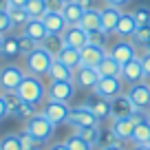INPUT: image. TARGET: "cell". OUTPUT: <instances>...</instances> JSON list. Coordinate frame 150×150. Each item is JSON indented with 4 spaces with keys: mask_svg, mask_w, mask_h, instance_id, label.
I'll return each mask as SVG.
<instances>
[{
    "mask_svg": "<svg viewBox=\"0 0 150 150\" xmlns=\"http://www.w3.org/2000/svg\"><path fill=\"white\" fill-rule=\"evenodd\" d=\"M16 93L20 95V99L35 106H42L47 102V84L42 82V77H35V75H24Z\"/></svg>",
    "mask_w": 150,
    "mask_h": 150,
    "instance_id": "6da1fadb",
    "label": "cell"
},
{
    "mask_svg": "<svg viewBox=\"0 0 150 150\" xmlns=\"http://www.w3.org/2000/svg\"><path fill=\"white\" fill-rule=\"evenodd\" d=\"M55 128H57V126H55L53 122H49L47 115H44L42 110H38L31 119H27V122H24V130H27L33 139H38L40 144H44V146L53 139Z\"/></svg>",
    "mask_w": 150,
    "mask_h": 150,
    "instance_id": "7a4b0ae2",
    "label": "cell"
},
{
    "mask_svg": "<svg viewBox=\"0 0 150 150\" xmlns=\"http://www.w3.org/2000/svg\"><path fill=\"white\" fill-rule=\"evenodd\" d=\"M53 60H55V57H53L44 47H38L35 51H31L29 55H24V71H27V75L47 77Z\"/></svg>",
    "mask_w": 150,
    "mask_h": 150,
    "instance_id": "3957f363",
    "label": "cell"
},
{
    "mask_svg": "<svg viewBox=\"0 0 150 150\" xmlns=\"http://www.w3.org/2000/svg\"><path fill=\"white\" fill-rule=\"evenodd\" d=\"M24 66L16 64V62H5L0 64V93H16L20 86V82L24 80Z\"/></svg>",
    "mask_w": 150,
    "mask_h": 150,
    "instance_id": "277c9868",
    "label": "cell"
},
{
    "mask_svg": "<svg viewBox=\"0 0 150 150\" xmlns=\"http://www.w3.org/2000/svg\"><path fill=\"white\" fill-rule=\"evenodd\" d=\"M84 106L97 117V122L110 119V99L104 97V95L95 93V91H88V95H86V99H84Z\"/></svg>",
    "mask_w": 150,
    "mask_h": 150,
    "instance_id": "5b68a950",
    "label": "cell"
},
{
    "mask_svg": "<svg viewBox=\"0 0 150 150\" xmlns=\"http://www.w3.org/2000/svg\"><path fill=\"white\" fill-rule=\"evenodd\" d=\"M40 110L47 115L49 122H53L55 126H62V124L69 122V115H71V104H64V102H55V99H47L42 104Z\"/></svg>",
    "mask_w": 150,
    "mask_h": 150,
    "instance_id": "8992f818",
    "label": "cell"
},
{
    "mask_svg": "<svg viewBox=\"0 0 150 150\" xmlns=\"http://www.w3.org/2000/svg\"><path fill=\"white\" fill-rule=\"evenodd\" d=\"M77 93V86L75 82H49L47 86V99H55V102H64V104H71Z\"/></svg>",
    "mask_w": 150,
    "mask_h": 150,
    "instance_id": "52a82bcc",
    "label": "cell"
},
{
    "mask_svg": "<svg viewBox=\"0 0 150 150\" xmlns=\"http://www.w3.org/2000/svg\"><path fill=\"white\" fill-rule=\"evenodd\" d=\"M108 55L117 62V64L124 66V64H128L130 60L139 57V53H137V44L132 42V40H117V42L108 49Z\"/></svg>",
    "mask_w": 150,
    "mask_h": 150,
    "instance_id": "ba28073f",
    "label": "cell"
},
{
    "mask_svg": "<svg viewBox=\"0 0 150 150\" xmlns=\"http://www.w3.org/2000/svg\"><path fill=\"white\" fill-rule=\"evenodd\" d=\"M66 126H71L73 130H80V128H88V126H99V122H97V117H95L93 112L82 104V106L71 108V115H69Z\"/></svg>",
    "mask_w": 150,
    "mask_h": 150,
    "instance_id": "9c48e42d",
    "label": "cell"
},
{
    "mask_svg": "<svg viewBox=\"0 0 150 150\" xmlns=\"http://www.w3.org/2000/svg\"><path fill=\"white\" fill-rule=\"evenodd\" d=\"M126 95L130 97L137 110H150V82H139V84L128 86Z\"/></svg>",
    "mask_w": 150,
    "mask_h": 150,
    "instance_id": "30bf717a",
    "label": "cell"
},
{
    "mask_svg": "<svg viewBox=\"0 0 150 150\" xmlns=\"http://www.w3.org/2000/svg\"><path fill=\"white\" fill-rule=\"evenodd\" d=\"M99 80H102V75L97 73V69H91V66H77L73 73L75 86L82 91H95Z\"/></svg>",
    "mask_w": 150,
    "mask_h": 150,
    "instance_id": "8fae6325",
    "label": "cell"
},
{
    "mask_svg": "<svg viewBox=\"0 0 150 150\" xmlns=\"http://www.w3.org/2000/svg\"><path fill=\"white\" fill-rule=\"evenodd\" d=\"M122 82L126 86H132V84H139V82H146V75H144V64H141V57H135L130 60L128 64L122 66Z\"/></svg>",
    "mask_w": 150,
    "mask_h": 150,
    "instance_id": "7c38bea8",
    "label": "cell"
},
{
    "mask_svg": "<svg viewBox=\"0 0 150 150\" xmlns=\"http://www.w3.org/2000/svg\"><path fill=\"white\" fill-rule=\"evenodd\" d=\"M124 86H126V84L122 82V77H102V80L97 82V86H95V93L112 99V97H117V95L126 93Z\"/></svg>",
    "mask_w": 150,
    "mask_h": 150,
    "instance_id": "4fadbf2b",
    "label": "cell"
},
{
    "mask_svg": "<svg viewBox=\"0 0 150 150\" xmlns=\"http://www.w3.org/2000/svg\"><path fill=\"white\" fill-rule=\"evenodd\" d=\"M137 108L132 106L130 97L126 93L117 95V97L110 99V119H122V117H130Z\"/></svg>",
    "mask_w": 150,
    "mask_h": 150,
    "instance_id": "5bb4252c",
    "label": "cell"
},
{
    "mask_svg": "<svg viewBox=\"0 0 150 150\" xmlns=\"http://www.w3.org/2000/svg\"><path fill=\"white\" fill-rule=\"evenodd\" d=\"M62 38H64L66 47H73V49H84L86 44H88V31H84V29L80 27V24H73V27H66V31L62 33Z\"/></svg>",
    "mask_w": 150,
    "mask_h": 150,
    "instance_id": "9a60e30c",
    "label": "cell"
},
{
    "mask_svg": "<svg viewBox=\"0 0 150 150\" xmlns=\"http://www.w3.org/2000/svg\"><path fill=\"white\" fill-rule=\"evenodd\" d=\"M124 11L117 9V7H108L104 5L99 9V18H102V31H106L108 35H115V29H117V22L122 18Z\"/></svg>",
    "mask_w": 150,
    "mask_h": 150,
    "instance_id": "2e32d148",
    "label": "cell"
},
{
    "mask_svg": "<svg viewBox=\"0 0 150 150\" xmlns=\"http://www.w3.org/2000/svg\"><path fill=\"white\" fill-rule=\"evenodd\" d=\"M106 55H108V49H104V47H95V44H86V47L80 51L82 66H91V69H97L99 62H102Z\"/></svg>",
    "mask_w": 150,
    "mask_h": 150,
    "instance_id": "e0dca14e",
    "label": "cell"
},
{
    "mask_svg": "<svg viewBox=\"0 0 150 150\" xmlns=\"http://www.w3.org/2000/svg\"><path fill=\"white\" fill-rule=\"evenodd\" d=\"M137 29H139V24H137L132 11H130V13L124 11L122 18H119V22H117V29H115V35H117L119 40H132V35H135Z\"/></svg>",
    "mask_w": 150,
    "mask_h": 150,
    "instance_id": "ac0fdd59",
    "label": "cell"
},
{
    "mask_svg": "<svg viewBox=\"0 0 150 150\" xmlns=\"http://www.w3.org/2000/svg\"><path fill=\"white\" fill-rule=\"evenodd\" d=\"M110 128H112V132L117 135V139L122 141L124 146H126L128 141H132V130H135V124H132L130 117L110 119Z\"/></svg>",
    "mask_w": 150,
    "mask_h": 150,
    "instance_id": "d6986e66",
    "label": "cell"
},
{
    "mask_svg": "<svg viewBox=\"0 0 150 150\" xmlns=\"http://www.w3.org/2000/svg\"><path fill=\"white\" fill-rule=\"evenodd\" d=\"M20 55H22V53H20V40H18V35H13V33L5 35V42H2V49H0V60L16 62Z\"/></svg>",
    "mask_w": 150,
    "mask_h": 150,
    "instance_id": "ffe728a7",
    "label": "cell"
},
{
    "mask_svg": "<svg viewBox=\"0 0 150 150\" xmlns=\"http://www.w3.org/2000/svg\"><path fill=\"white\" fill-rule=\"evenodd\" d=\"M22 35H27V38H31V40H35L38 44H42V40L49 35V31H47V27H44V22L42 20H29L27 24L22 27Z\"/></svg>",
    "mask_w": 150,
    "mask_h": 150,
    "instance_id": "44dd1931",
    "label": "cell"
},
{
    "mask_svg": "<svg viewBox=\"0 0 150 150\" xmlns=\"http://www.w3.org/2000/svg\"><path fill=\"white\" fill-rule=\"evenodd\" d=\"M73 73H75L73 69H69L66 64H62V62L55 57L53 64H51V69H49L47 77H49V82H69V80L73 82Z\"/></svg>",
    "mask_w": 150,
    "mask_h": 150,
    "instance_id": "7402d4cb",
    "label": "cell"
},
{
    "mask_svg": "<svg viewBox=\"0 0 150 150\" xmlns=\"http://www.w3.org/2000/svg\"><path fill=\"white\" fill-rule=\"evenodd\" d=\"M42 22H44V27H47L49 33H60V35L66 31V27H69L66 20H64V16L57 13V11H49V13L42 18Z\"/></svg>",
    "mask_w": 150,
    "mask_h": 150,
    "instance_id": "603a6c76",
    "label": "cell"
},
{
    "mask_svg": "<svg viewBox=\"0 0 150 150\" xmlns=\"http://www.w3.org/2000/svg\"><path fill=\"white\" fill-rule=\"evenodd\" d=\"M57 60L62 62V64H66L69 69H77V66H82V57H80V49H73V47H64L60 51V55H57Z\"/></svg>",
    "mask_w": 150,
    "mask_h": 150,
    "instance_id": "cb8c5ba5",
    "label": "cell"
},
{
    "mask_svg": "<svg viewBox=\"0 0 150 150\" xmlns=\"http://www.w3.org/2000/svg\"><path fill=\"white\" fill-rule=\"evenodd\" d=\"M40 47H44L53 57H57V55H60V51L66 47V42H64V38H62L60 33H49V35L42 40V44H40Z\"/></svg>",
    "mask_w": 150,
    "mask_h": 150,
    "instance_id": "d4e9b609",
    "label": "cell"
},
{
    "mask_svg": "<svg viewBox=\"0 0 150 150\" xmlns=\"http://www.w3.org/2000/svg\"><path fill=\"white\" fill-rule=\"evenodd\" d=\"M97 73L102 75V77H119V75H122V64H117L110 55H106L102 62H99Z\"/></svg>",
    "mask_w": 150,
    "mask_h": 150,
    "instance_id": "484cf974",
    "label": "cell"
},
{
    "mask_svg": "<svg viewBox=\"0 0 150 150\" xmlns=\"http://www.w3.org/2000/svg\"><path fill=\"white\" fill-rule=\"evenodd\" d=\"M80 27L84 29V31H99L102 29V18H99V9H93V11H84V16H82L80 20Z\"/></svg>",
    "mask_w": 150,
    "mask_h": 150,
    "instance_id": "4316f807",
    "label": "cell"
},
{
    "mask_svg": "<svg viewBox=\"0 0 150 150\" xmlns=\"http://www.w3.org/2000/svg\"><path fill=\"white\" fill-rule=\"evenodd\" d=\"M62 16H64L66 24H69V27H73V24H80L82 16H84V9H82L77 2H66L64 9H62Z\"/></svg>",
    "mask_w": 150,
    "mask_h": 150,
    "instance_id": "83f0119b",
    "label": "cell"
},
{
    "mask_svg": "<svg viewBox=\"0 0 150 150\" xmlns=\"http://www.w3.org/2000/svg\"><path fill=\"white\" fill-rule=\"evenodd\" d=\"M24 11L29 13V18H33V20H42L44 16L49 13V9H47V0H29L27 5H24Z\"/></svg>",
    "mask_w": 150,
    "mask_h": 150,
    "instance_id": "f1b7e54d",
    "label": "cell"
},
{
    "mask_svg": "<svg viewBox=\"0 0 150 150\" xmlns=\"http://www.w3.org/2000/svg\"><path fill=\"white\" fill-rule=\"evenodd\" d=\"M9 18L13 24V31H22V27L29 22V13L24 11V7H9Z\"/></svg>",
    "mask_w": 150,
    "mask_h": 150,
    "instance_id": "f546056e",
    "label": "cell"
},
{
    "mask_svg": "<svg viewBox=\"0 0 150 150\" xmlns=\"http://www.w3.org/2000/svg\"><path fill=\"white\" fill-rule=\"evenodd\" d=\"M148 141H150V122L146 119V122H141V124H135V130H132V144L146 146Z\"/></svg>",
    "mask_w": 150,
    "mask_h": 150,
    "instance_id": "4dcf8cb0",
    "label": "cell"
},
{
    "mask_svg": "<svg viewBox=\"0 0 150 150\" xmlns=\"http://www.w3.org/2000/svg\"><path fill=\"white\" fill-rule=\"evenodd\" d=\"M38 110H40V106H35V104H29V102H24V99H22V102H20V106L13 110V115H11V117L27 122V119H31Z\"/></svg>",
    "mask_w": 150,
    "mask_h": 150,
    "instance_id": "1f68e13d",
    "label": "cell"
},
{
    "mask_svg": "<svg viewBox=\"0 0 150 150\" xmlns=\"http://www.w3.org/2000/svg\"><path fill=\"white\" fill-rule=\"evenodd\" d=\"M117 144H122V141L117 139V135L112 132V128H110V126L99 128V141H97V148H106V146H117ZM122 146H124V144H122Z\"/></svg>",
    "mask_w": 150,
    "mask_h": 150,
    "instance_id": "d6a6232c",
    "label": "cell"
},
{
    "mask_svg": "<svg viewBox=\"0 0 150 150\" xmlns=\"http://www.w3.org/2000/svg\"><path fill=\"white\" fill-rule=\"evenodd\" d=\"M64 144H66V148H69V150H95L93 146L86 144V141L82 139V137L77 135L75 130H73V132H71V135L64 139Z\"/></svg>",
    "mask_w": 150,
    "mask_h": 150,
    "instance_id": "836d02e7",
    "label": "cell"
},
{
    "mask_svg": "<svg viewBox=\"0 0 150 150\" xmlns=\"http://www.w3.org/2000/svg\"><path fill=\"white\" fill-rule=\"evenodd\" d=\"M86 144H91L95 150H97V141H99V126H88V128H80V130H75Z\"/></svg>",
    "mask_w": 150,
    "mask_h": 150,
    "instance_id": "e575fe53",
    "label": "cell"
},
{
    "mask_svg": "<svg viewBox=\"0 0 150 150\" xmlns=\"http://www.w3.org/2000/svg\"><path fill=\"white\" fill-rule=\"evenodd\" d=\"M0 150H22L20 135L18 132H9V135L0 137Z\"/></svg>",
    "mask_w": 150,
    "mask_h": 150,
    "instance_id": "d590c367",
    "label": "cell"
},
{
    "mask_svg": "<svg viewBox=\"0 0 150 150\" xmlns=\"http://www.w3.org/2000/svg\"><path fill=\"white\" fill-rule=\"evenodd\" d=\"M18 135H20V141H22V150H44V148H47L44 144H40L38 139H33L27 130L18 132Z\"/></svg>",
    "mask_w": 150,
    "mask_h": 150,
    "instance_id": "8d00e7d4",
    "label": "cell"
},
{
    "mask_svg": "<svg viewBox=\"0 0 150 150\" xmlns=\"http://www.w3.org/2000/svg\"><path fill=\"white\" fill-rule=\"evenodd\" d=\"M132 42H135L137 47H144V44L150 42V22L148 24H141V27L137 29L135 35H132Z\"/></svg>",
    "mask_w": 150,
    "mask_h": 150,
    "instance_id": "74e56055",
    "label": "cell"
},
{
    "mask_svg": "<svg viewBox=\"0 0 150 150\" xmlns=\"http://www.w3.org/2000/svg\"><path fill=\"white\" fill-rule=\"evenodd\" d=\"M108 40H110V35H108L106 31H91L88 33V44H95V47H104L108 49Z\"/></svg>",
    "mask_w": 150,
    "mask_h": 150,
    "instance_id": "f35d334b",
    "label": "cell"
},
{
    "mask_svg": "<svg viewBox=\"0 0 150 150\" xmlns=\"http://www.w3.org/2000/svg\"><path fill=\"white\" fill-rule=\"evenodd\" d=\"M13 31V24L9 18V9H0V35H9Z\"/></svg>",
    "mask_w": 150,
    "mask_h": 150,
    "instance_id": "ab89813d",
    "label": "cell"
},
{
    "mask_svg": "<svg viewBox=\"0 0 150 150\" xmlns=\"http://www.w3.org/2000/svg\"><path fill=\"white\" fill-rule=\"evenodd\" d=\"M18 40H20V53H22V55H29L31 51H35V49L40 47V44H38L35 40H31V38L22 35V33L18 35Z\"/></svg>",
    "mask_w": 150,
    "mask_h": 150,
    "instance_id": "60d3db41",
    "label": "cell"
},
{
    "mask_svg": "<svg viewBox=\"0 0 150 150\" xmlns=\"http://www.w3.org/2000/svg\"><path fill=\"white\" fill-rule=\"evenodd\" d=\"M132 16H135V20H137V24H148L150 22V7H146V5H141V7H137L135 11H132Z\"/></svg>",
    "mask_w": 150,
    "mask_h": 150,
    "instance_id": "b9f144b4",
    "label": "cell"
},
{
    "mask_svg": "<svg viewBox=\"0 0 150 150\" xmlns=\"http://www.w3.org/2000/svg\"><path fill=\"white\" fill-rule=\"evenodd\" d=\"M5 102H7V110H9V115H13V110L20 106V95L18 93H5Z\"/></svg>",
    "mask_w": 150,
    "mask_h": 150,
    "instance_id": "7bdbcfd3",
    "label": "cell"
},
{
    "mask_svg": "<svg viewBox=\"0 0 150 150\" xmlns=\"http://www.w3.org/2000/svg\"><path fill=\"white\" fill-rule=\"evenodd\" d=\"M77 5L82 7L84 11H93V9H102V7L97 5V0H75Z\"/></svg>",
    "mask_w": 150,
    "mask_h": 150,
    "instance_id": "ee69618b",
    "label": "cell"
},
{
    "mask_svg": "<svg viewBox=\"0 0 150 150\" xmlns=\"http://www.w3.org/2000/svg\"><path fill=\"white\" fill-rule=\"evenodd\" d=\"M141 64H144V75H146V82H150V53H141Z\"/></svg>",
    "mask_w": 150,
    "mask_h": 150,
    "instance_id": "f6af8a7d",
    "label": "cell"
},
{
    "mask_svg": "<svg viewBox=\"0 0 150 150\" xmlns=\"http://www.w3.org/2000/svg\"><path fill=\"white\" fill-rule=\"evenodd\" d=\"M47 9H49V11H57V13H62L64 2H62V0H47Z\"/></svg>",
    "mask_w": 150,
    "mask_h": 150,
    "instance_id": "bcb514c9",
    "label": "cell"
},
{
    "mask_svg": "<svg viewBox=\"0 0 150 150\" xmlns=\"http://www.w3.org/2000/svg\"><path fill=\"white\" fill-rule=\"evenodd\" d=\"M5 117H9V110H7V102H5V95L0 93V122Z\"/></svg>",
    "mask_w": 150,
    "mask_h": 150,
    "instance_id": "7dc6e473",
    "label": "cell"
},
{
    "mask_svg": "<svg viewBox=\"0 0 150 150\" xmlns=\"http://www.w3.org/2000/svg\"><path fill=\"white\" fill-rule=\"evenodd\" d=\"M108 7H117V9H124V7L130 2V0H104Z\"/></svg>",
    "mask_w": 150,
    "mask_h": 150,
    "instance_id": "c3c4849f",
    "label": "cell"
},
{
    "mask_svg": "<svg viewBox=\"0 0 150 150\" xmlns=\"http://www.w3.org/2000/svg\"><path fill=\"white\" fill-rule=\"evenodd\" d=\"M44 150H69V148H66V144L62 141V144H51V146H47Z\"/></svg>",
    "mask_w": 150,
    "mask_h": 150,
    "instance_id": "681fc988",
    "label": "cell"
},
{
    "mask_svg": "<svg viewBox=\"0 0 150 150\" xmlns=\"http://www.w3.org/2000/svg\"><path fill=\"white\" fill-rule=\"evenodd\" d=\"M27 2H29V0H9V5H11V7H24Z\"/></svg>",
    "mask_w": 150,
    "mask_h": 150,
    "instance_id": "f907efd6",
    "label": "cell"
},
{
    "mask_svg": "<svg viewBox=\"0 0 150 150\" xmlns=\"http://www.w3.org/2000/svg\"><path fill=\"white\" fill-rule=\"evenodd\" d=\"M97 150H126L122 144H117V146H106V148H97Z\"/></svg>",
    "mask_w": 150,
    "mask_h": 150,
    "instance_id": "816d5d0a",
    "label": "cell"
},
{
    "mask_svg": "<svg viewBox=\"0 0 150 150\" xmlns=\"http://www.w3.org/2000/svg\"><path fill=\"white\" fill-rule=\"evenodd\" d=\"M9 0H0V9H9Z\"/></svg>",
    "mask_w": 150,
    "mask_h": 150,
    "instance_id": "f5cc1de1",
    "label": "cell"
},
{
    "mask_svg": "<svg viewBox=\"0 0 150 150\" xmlns=\"http://www.w3.org/2000/svg\"><path fill=\"white\" fill-rule=\"evenodd\" d=\"M132 150H150V148H148V146H135Z\"/></svg>",
    "mask_w": 150,
    "mask_h": 150,
    "instance_id": "db71d44e",
    "label": "cell"
},
{
    "mask_svg": "<svg viewBox=\"0 0 150 150\" xmlns=\"http://www.w3.org/2000/svg\"><path fill=\"white\" fill-rule=\"evenodd\" d=\"M144 53H150V42H148V44H144Z\"/></svg>",
    "mask_w": 150,
    "mask_h": 150,
    "instance_id": "11a10c76",
    "label": "cell"
},
{
    "mask_svg": "<svg viewBox=\"0 0 150 150\" xmlns=\"http://www.w3.org/2000/svg\"><path fill=\"white\" fill-rule=\"evenodd\" d=\"M2 42H5V35H0V49H2Z\"/></svg>",
    "mask_w": 150,
    "mask_h": 150,
    "instance_id": "9f6ffc18",
    "label": "cell"
},
{
    "mask_svg": "<svg viewBox=\"0 0 150 150\" xmlns=\"http://www.w3.org/2000/svg\"><path fill=\"white\" fill-rule=\"evenodd\" d=\"M62 2H64V5H66V2H75V0H62Z\"/></svg>",
    "mask_w": 150,
    "mask_h": 150,
    "instance_id": "6f0895ef",
    "label": "cell"
},
{
    "mask_svg": "<svg viewBox=\"0 0 150 150\" xmlns=\"http://www.w3.org/2000/svg\"><path fill=\"white\" fill-rule=\"evenodd\" d=\"M146 115H148V122H150V110H146Z\"/></svg>",
    "mask_w": 150,
    "mask_h": 150,
    "instance_id": "680465c9",
    "label": "cell"
},
{
    "mask_svg": "<svg viewBox=\"0 0 150 150\" xmlns=\"http://www.w3.org/2000/svg\"><path fill=\"white\" fill-rule=\"evenodd\" d=\"M146 146H148V148H150V141H148V144H146Z\"/></svg>",
    "mask_w": 150,
    "mask_h": 150,
    "instance_id": "91938a15",
    "label": "cell"
}]
</instances>
